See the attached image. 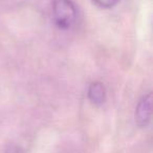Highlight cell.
Returning a JSON list of instances; mask_svg holds the SVG:
<instances>
[{"label":"cell","instance_id":"cell-2","mask_svg":"<svg viewBox=\"0 0 153 153\" xmlns=\"http://www.w3.org/2000/svg\"><path fill=\"white\" fill-rule=\"evenodd\" d=\"M151 106H152V94H148L143 97L138 102L135 109V123L140 127H146L151 120Z\"/></svg>","mask_w":153,"mask_h":153},{"label":"cell","instance_id":"cell-5","mask_svg":"<svg viewBox=\"0 0 153 153\" xmlns=\"http://www.w3.org/2000/svg\"><path fill=\"white\" fill-rule=\"evenodd\" d=\"M5 153H23V150L18 146H10Z\"/></svg>","mask_w":153,"mask_h":153},{"label":"cell","instance_id":"cell-3","mask_svg":"<svg viewBox=\"0 0 153 153\" xmlns=\"http://www.w3.org/2000/svg\"><path fill=\"white\" fill-rule=\"evenodd\" d=\"M87 96L89 101L94 106H101L106 101V89L105 86L100 82L91 83L88 88Z\"/></svg>","mask_w":153,"mask_h":153},{"label":"cell","instance_id":"cell-1","mask_svg":"<svg viewBox=\"0 0 153 153\" xmlns=\"http://www.w3.org/2000/svg\"><path fill=\"white\" fill-rule=\"evenodd\" d=\"M51 13L53 22L60 30H68L76 22V9L71 0H53Z\"/></svg>","mask_w":153,"mask_h":153},{"label":"cell","instance_id":"cell-4","mask_svg":"<svg viewBox=\"0 0 153 153\" xmlns=\"http://www.w3.org/2000/svg\"><path fill=\"white\" fill-rule=\"evenodd\" d=\"M96 5L102 9H111L117 4L120 0H92Z\"/></svg>","mask_w":153,"mask_h":153}]
</instances>
